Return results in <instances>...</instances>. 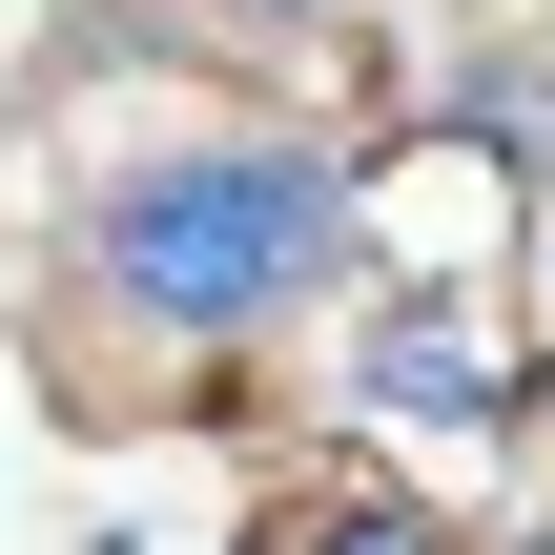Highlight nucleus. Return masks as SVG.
<instances>
[{
  "label": "nucleus",
  "mask_w": 555,
  "mask_h": 555,
  "mask_svg": "<svg viewBox=\"0 0 555 555\" xmlns=\"http://www.w3.org/2000/svg\"><path fill=\"white\" fill-rule=\"evenodd\" d=\"M227 21H350V0H227Z\"/></svg>",
  "instance_id": "4"
},
{
  "label": "nucleus",
  "mask_w": 555,
  "mask_h": 555,
  "mask_svg": "<svg viewBox=\"0 0 555 555\" xmlns=\"http://www.w3.org/2000/svg\"><path fill=\"white\" fill-rule=\"evenodd\" d=\"M350 391H371L391 433H515V412H535V371H515V309H494V288H391V309L350 330Z\"/></svg>",
  "instance_id": "2"
},
{
  "label": "nucleus",
  "mask_w": 555,
  "mask_h": 555,
  "mask_svg": "<svg viewBox=\"0 0 555 555\" xmlns=\"http://www.w3.org/2000/svg\"><path fill=\"white\" fill-rule=\"evenodd\" d=\"M515 555H555V494H535V515H515Z\"/></svg>",
  "instance_id": "5"
},
{
  "label": "nucleus",
  "mask_w": 555,
  "mask_h": 555,
  "mask_svg": "<svg viewBox=\"0 0 555 555\" xmlns=\"http://www.w3.org/2000/svg\"><path fill=\"white\" fill-rule=\"evenodd\" d=\"M330 268H350V165L330 144H144V165H103L62 206L41 330H62V391L103 371V330H144L165 391H206V350L309 330Z\"/></svg>",
  "instance_id": "1"
},
{
  "label": "nucleus",
  "mask_w": 555,
  "mask_h": 555,
  "mask_svg": "<svg viewBox=\"0 0 555 555\" xmlns=\"http://www.w3.org/2000/svg\"><path fill=\"white\" fill-rule=\"evenodd\" d=\"M247 555H453V515H433V494H391V474H309Z\"/></svg>",
  "instance_id": "3"
}]
</instances>
